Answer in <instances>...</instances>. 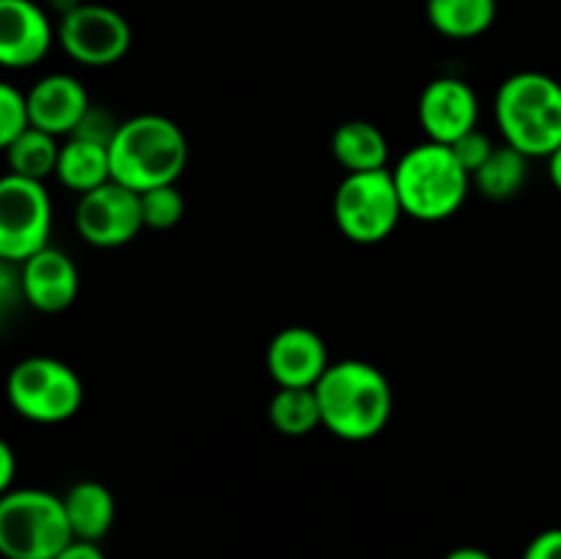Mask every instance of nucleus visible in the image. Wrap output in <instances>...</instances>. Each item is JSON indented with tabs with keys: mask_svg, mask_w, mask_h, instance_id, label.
<instances>
[{
	"mask_svg": "<svg viewBox=\"0 0 561 559\" xmlns=\"http://www.w3.org/2000/svg\"><path fill=\"white\" fill-rule=\"evenodd\" d=\"M334 223L354 244H378L389 239L405 217L392 170L345 173L334 192Z\"/></svg>",
	"mask_w": 561,
	"mask_h": 559,
	"instance_id": "0eeeda50",
	"label": "nucleus"
},
{
	"mask_svg": "<svg viewBox=\"0 0 561 559\" xmlns=\"http://www.w3.org/2000/svg\"><path fill=\"white\" fill-rule=\"evenodd\" d=\"M529 162L531 159L526 153H520L513 146H496V151L491 153L485 164L471 175V184L488 197V201H513L524 192L526 181H529Z\"/></svg>",
	"mask_w": 561,
	"mask_h": 559,
	"instance_id": "aec40b11",
	"label": "nucleus"
},
{
	"mask_svg": "<svg viewBox=\"0 0 561 559\" xmlns=\"http://www.w3.org/2000/svg\"><path fill=\"white\" fill-rule=\"evenodd\" d=\"M66 515H69L75 540L99 543L115 524V497L104 482L82 480L66 491Z\"/></svg>",
	"mask_w": 561,
	"mask_h": 559,
	"instance_id": "dca6fc26",
	"label": "nucleus"
},
{
	"mask_svg": "<svg viewBox=\"0 0 561 559\" xmlns=\"http://www.w3.org/2000/svg\"><path fill=\"white\" fill-rule=\"evenodd\" d=\"M190 159L184 129L164 115H135L121 121L110 142L113 181L135 192L175 184Z\"/></svg>",
	"mask_w": 561,
	"mask_h": 559,
	"instance_id": "f03ea898",
	"label": "nucleus"
},
{
	"mask_svg": "<svg viewBox=\"0 0 561 559\" xmlns=\"http://www.w3.org/2000/svg\"><path fill=\"white\" fill-rule=\"evenodd\" d=\"M327 343L307 327H285L266 351V367L277 387H316L329 370Z\"/></svg>",
	"mask_w": 561,
	"mask_h": 559,
	"instance_id": "4468645a",
	"label": "nucleus"
},
{
	"mask_svg": "<svg viewBox=\"0 0 561 559\" xmlns=\"http://www.w3.org/2000/svg\"><path fill=\"white\" fill-rule=\"evenodd\" d=\"M53 197L44 181L5 173L0 181V258L20 266L49 247Z\"/></svg>",
	"mask_w": 561,
	"mask_h": 559,
	"instance_id": "6e6552de",
	"label": "nucleus"
},
{
	"mask_svg": "<svg viewBox=\"0 0 561 559\" xmlns=\"http://www.w3.org/2000/svg\"><path fill=\"white\" fill-rule=\"evenodd\" d=\"M75 228L88 244L99 250H115L124 247L146 228L142 223L140 192L107 181L99 190L80 195L75 208Z\"/></svg>",
	"mask_w": 561,
	"mask_h": 559,
	"instance_id": "9d476101",
	"label": "nucleus"
},
{
	"mask_svg": "<svg viewBox=\"0 0 561 559\" xmlns=\"http://www.w3.org/2000/svg\"><path fill=\"white\" fill-rule=\"evenodd\" d=\"M455 151V157H458V162L463 164L466 170H469V175H474L477 170L482 168V164L491 159V153L496 151V142L491 140V137L485 135V132L477 126V129L466 132L460 140H455L453 146H449Z\"/></svg>",
	"mask_w": 561,
	"mask_h": 559,
	"instance_id": "393cba45",
	"label": "nucleus"
},
{
	"mask_svg": "<svg viewBox=\"0 0 561 559\" xmlns=\"http://www.w3.org/2000/svg\"><path fill=\"white\" fill-rule=\"evenodd\" d=\"M16 475V453L11 449V444H0V491H11Z\"/></svg>",
	"mask_w": 561,
	"mask_h": 559,
	"instance_id": "bb28decb",
	"label": "nucleus"
},
{
	"mask_svg": "<svg viewBox=\"0 0 561 559\" xmlns=\"http://www.w3.org/2000/svg\"><path fill=\"white\" fill-rule=\"evenodd\" d=\"M493 115L504 142L529 159L561 148V82L542 71H518L499 85Z\"/></svg>",
	"mask_w": 561,
	"mask_h": 559,
	"instance_id": "7ed1b4c3",
	"label": "nucleus"
},
{
	"mask_svg": "<svg viewBox=\"0 0 561 559\" xmlns=\"http://www.w3.org/2000/svg\"><path fill=\"white\" fill-rule=\"evenodd\" d=\"M55 179L71 192L99 190L102 184L113 181V164H110V146L96 140H85V137H66L60 146L58 170Z\"/></svg>",
	"mask_w": 561,
	"mask_h": 559,
	"instance_id": "a211bd4d",
	"label": "nucleus"
},
{
	"mask_svg": "<svg viewBox=\"0 0 561 559\" xmlns=\"http://www.w3.org/2000/svg\"><path fill=\"white\" fill-rule=\"evenodd\" d=\"M332 153L345 173H373L389 168V142L373 121H345L332 135Z\"/></svg>",
	"mask_w": 561,
	"mask_h": 559,
	"instance_id": "f3484780",
	"label": "nucleus"
},
{
	"mask_svg": "<svg viewBox=\"0 0 561 559\" xmlns=\"http://www.w3.org/2000/svg\"><path fill=\"white\" fill-rule=\"evenodd\" d=\"M60 146L58 137L49 132L31 126L22 132L11 146H5V162H9L11 175H22V179L47 181L58 170Z\"/></svg>",
	"mask_w": 561,
	"mask_h": 559,
	"instance_id": "4be33fe9",
	"label": "nucleus"
},
{
	"mask_svg": "<svg viewBox=\"0 0 561 559\" xmlns=\"http://www.w3.org/2000/svg\"><path fill=\"white\" fill-rule=\"evenodd\" d=\"M444 559H493L485 548H477V546H460L453 548Z\"/></svg>",
	"mask_w": 561,
	"mask_h": 559,
	"instance_id": "c85d7f7f",
	"label": "nucleus"
},
{
	"mask_svg": "<svg viewBox=\"0 0 561 559\" xmlns=\"http://www.w3.org/2000/svg\"><path fill=\"white\" fill-rule=\"evenodd\" d=\"M58 42L71 60L91 69L113 66L129 53L131 27L110 5L82 3L71 14L60 16Z\"/></svg>",
	"mask_w": 561,
	"mask_h": 559,
	"instance_id": "1a4fd4ad",
	"label": "nucleus"
},
{
	"mask_svg": "<svg viewBox=\"0 0 561 559\" xmlns=\"http://www.w3.org/2000/svg\"><path fill=\"white\" fill-rule=\"evenodd\" d=\"M405 217L442 223L455 217L469 197L471 175L444 142L425 140L409 148L392 170Z\"/></svg>",
	"mask_w": 561,
	"mask_h": 559,
	"instance_id": "20e7f679",
	"label": "nucleus"
},
{
	"mask_svg": "<svg viewBox=\"0 0 561 559\" xmlns=\"http://www.w3.org/2000/svg\"><path fill=\"white\" fill-rule=\"evenodd\" d=\"M80 274L75 261L55 247H44L20 263V296L38 312H64L75 305Z\"/></svg>",
	"mask_w": 561,
	"mask_h": 559,
	"instance_id": "ddd939ff",
	"label": "nucleus"
},
{
	"mask_svg": "<svg viewBox=\"0 0 561 559\" xmlns=\"http://www.w3.org/2000/svg\"><path fill=\"white\" fill-rule=\"evenodd\" d=\"M58 38L47 11L33 0H0V64L5 69H31L47 58Z\"/></svg>",
	"mask_w": 561,
	"mask_h": 559,
	"instance_id": "f8f14e48",
	"label": "nucleus"
},
{
	"mask_svg": "<svg viewBox=\"0 0 561 559\" xmlns=\"http://www.w3.org/2000/svg\"><path fill=\"white\" fill-rule=\"evenodd\" d=\"M323 427L343 442H370L389 425L394 392L381 367L365 360H340L316 384Z\"/></svg>",
	"mask_w": 561,
	"mask_h": 559,
	"instance_id": "f257e3e1",
	"label": "nucleus"
},
{
	"mask_svg": "<svg viewBox=\"0 0 561 559\" xmlns=\"http://www.w3.org/2000/svg\"><path fill=\"white\" fill-rule=\"evenodd\" d=\"M31 126L55 137H71L91 110L82 82L71 75H47L27 91Z\"/></svg>",
	"mask_w": 561,
	"mask_h": 559,
	"instance_id": "2eb2a0df",
	"label": "nucleus"
},
{
	"mask_svg": "<svg viewBox=\"0 0 561 559\" xmlns=\"http://www.w3.org/2000/svg\"><path fill=\"white\" fill-rule=\"evenodd\" d=\"M140 206H142V223L151 230H170L184 219L186 203L179 186H157V190L140 192Z\"/></svg>",
	"mask_w": 561,
	"mask_h": 559,
	"instance_id": "5701e85b",
	"label": "nucleus"
},
{
	"mask_svg": "<svg viewBox=\"0 0 561 559\" xmlns=\"http://www.w3.org/2000/svg\"><path fill=\"white\" fill-rule=\"evenodd\" d=\"M520 559H561V526H557V529H546L537 537H531Z\"/></svg>",
	"mask_w": 561,
	"mask_h": 559,
	"instance_id": "a878e982",
	"label": "nucleus"
},
{
	"mask_svg": "<svg viewBox=\"0 0 561 559\" xmlns=\"http://www.w3.org/2000/svg\"><path fill=\"white\" fill-rule=\"evenodd\" d=\"M55 559H107V557H104V551L99 548V543L75 540L64 554H58Z\"/></svg>",
	"mask_w": 561,
	"mask_h": 559,
	"instance_id": "cd10ccee",
	"label": "nucleus"
},
{
	"mask_svg": "<svg viewBox=\"0 0 561 559\" xmlns=\"http://www.w3.org/2000/svg\"><path fill=\"white\" fill-rule=\"evenodd\" d=\"M49 5H53L60 16H66V14H71L75 9H80L82 0H49Z\"/></svg>",
	"mask_w": 561,
	"mask_h": 559,
	"instance_id": "7c9ffc66",
	"label": "nucleus"
},
{
	"mask_svg": "<svg viewBox=\"0 0 561 559\" xmlns=\"http://www.w3.org/2000/svg\"><path fill=\"white\" fill-rule=\"evenodd\" d=\"M416 118L427 140L453 146L466 132L480 126V102L474 88L460 77H436L422 88Z\"/></svg>",
	"mask_w": 561,
	"mask_h": 559,
	"instance_id": "9b49d317",
	"label": "nucleus"
},
{
	"mask_svg": "<svg viewBox=\"0 0 561 559\" xmlns=\"http://www.w3.org/2000/svg\"><path fill=\"white\" fill-rule=\"evenodd\" d=\"M427 22L442 36L463 42L491 31L496 0H427Z\"/></svg>",
	"mask_w": 561,
	"mask_h": 559,
	"instance_id": "6ab92c4d",
	"label": "nucleus"
},
{
	"mask_svg": "<svg viewBox=\"0 0 561 559\" xmlns=\"http://www.w3.org/2000/svg\"><path fill=\"white\" fill-rule=\"evenodd\" d=\"M75 543L64 497L42 488H11L0 499V554L5 559H55Z\"/></svg>",
	"mask_w": 561,
	"mask_h": 559,
	"instance_id": "39448f33",
	"label": "nucleus"
},
{
	"mask_svg": "<svg viewBox=\"0 0 561 559\" xmlns=\"http://www.w3.org/2000/svg\"><path fill=\"white\" fill-rule=\"evenodd\" d=\"M31 129V110L27 93L3 82L0 85V146H11L22 132Z\"/></svg>",
	"mask_w": 561,
	"mask_h": 559,
	"instance_id": "b1692460",
	"label": "nucleus"
},
{
	"mask_svg": "<svg viewBox=\"0 0 561 559\" xmlns=\"http://www.w3.org/2000/svg\"><path fill=\"white\" fill-rule=\"evenodd\" d=\"M11 409L38 425H58L80 411L85 389L75 367L55 356H27L16 362L5 381Z\"/></svg>",
	"mask_w": 561,
	"mask_h": 559,
	"instance_id": "423d86ee",
	"label": "nucleus"
},
{
	"mask_svg": "<svg viewBox=\"0 0 561 559\" xmlns=\"http://www.w3.org/2000/svg\"><path fill=\"white\" fill-rule=\"evenodd\" d=\"M548 173H551V181L553 186L561 192V148L557 153H553L551 159H548Z\"/></svg>",
	"mask_w": 561,
	"mask_h": 559,
	"instance_id": "c756f323",
	"label": "nucleus"
},
{
	"mask_svg": "<svg viewBox=\"0 0 561 559\" xmlns=\"http://www.w3.org/2000/svg\"><path fill=\"white\" fill-rule=\"evenodd\" d=\"M268 422L288 438H301L323 427L316 387H279L268 403Z\"/></svg>",
	"mask_w": 561,
	"mask_h": 559,
	"instance_id": "412c9836",
	"label": "nucleus"
}]
</instances>
